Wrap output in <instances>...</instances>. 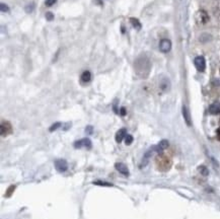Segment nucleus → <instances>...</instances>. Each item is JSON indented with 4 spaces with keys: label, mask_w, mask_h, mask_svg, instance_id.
<instances>
[{
    "label": "nucleus",
    "mask_w": 220,
    "mask_h": 219,
    "mask_svg": "<svg viewBox=\"0 0 220 219\" xmlns=\"http://www.w3.org/2000/svg\"><path fill=\"white\" fill-rule=\"evenodd\" d=\"M150 68H151V64H150V61L148 60L146 56H140L135 61V70H136L137 75L140 76V77H147L148 74H149Z\"/></svg>",
    "instance_id": "1"
},
{
    "label": "nucleus",
    "mask_w": 220,
    "mask_h": 219,
    "mask_svg": "<svg viewBox=\"0 0 220 219\" xmlns=\"http://www.w3.org/2000/svg\"><path fill=\"white\" fill-rule=\"evenodd\" d=\"M195 66H196L197 70L200 72H203L206 68V61H205V58L203 56H198V57L195 58Z\"/></svg>",
    "instance_id": "2"
},
{
    "label": "nucleus",
    "mask_w": 220,
    "mask_h": 219,
    "mask_svg": "<svg viewBox=\"0 0 220 219\" xmlns=\"http://www.w3.org/2000/svg\"><path fill=\"white\" fill-rule=\"evenodd\" d=\"M172 49V42L167 39H163V40L160 41L159 43V50L161 51L162 53H167L170 51Z\"/></svg>",
    "instance_id": "3"
},
{
    "label": "nucleus",
    "mask_w": 220,
    "mask_h": 219,
    "mask_svg": "<svg viewBox=\"0 0 220 219\" xmlns=\"http://www.w3.org/2000/svg\"><path fill=\"white\" fill-rule=\"evenodd\" d=\"M55 167L58 171L60 173H63V171L67 170L68 168V164H67V161L65 159H57L55 161Z\"/></svg>",
    "instance_id": "4"
},
{
    "label": "nucleus",
    "mask_w": 220,
    "mask_h": 219,
    "mask_svg": "<svg viewBox=\"0 0 220 219\" xmlns=\"http://www.w3.org/2000/svg\"><path fill=\"white\" fill-rule=\"evenodd\" d=\"M74 147L75 148H80V147L90 148L91 147V141H90L88 138H83V139L79 140V141H76L75 143H74Z\"/></svg>",
    "instance_id": "5"
},
{
    "label": "nucleus",
    "mask_w": 220,
    "mask_h": 219,
    "mask_svg": "<svg viewBox=\"0 0 220 219\" xmlns=\"http://www.w3.org/2000/svg\"><path fill=\"white\" fill-rule=\"evenodd\" d=\"M0 131H1V136H6L9 133H11L12 129H11V125H10V123H8V122H2Z\"/></svg>",
    "instance_id": "6"
},
{
    "label": "nucleus",
    "mask_w": 220,
    "mask_h": 219,
    "mask_svg": "<svg viewBox=\"0 0 220 219\" xmlns=\"http://www.w3.org/2000/svg\"><path fill=\"white\" fill-rule=\"evenodd\" d=\"M183 116H184V119H185V121H186L187 125L188 126L192 125V118H191L189 109L187 108L186 106H183Z\"/></svg>",
    "instance_id": "7"
},
{
    "label": "nucleus",
    "mask_w": 220,
    "mask_h": 219,
    "mask_svg": "<svg viewBox=\"0 0 220 219\" xmlns=\"http://www.w3.org/2000/svg\"><path fill=\"white\" fill-rule=\"evenodd\" d=\"M115 168H116L117 170L119 171V173H122V175H127L129 173L128 167H127L124 164H122V162H117V164H115Z\"/></svg>",
    "instance_id": "8"
},
{
    "label": "nucleus",
    "mask_w": 220,
    "mask_h": 219,
    "mask_svg": "<svg viewBox=\"0 0 220 219\" xmlns=\"http://www.w3.org/2000/svg\"><path fill=\"white\" fill-rule=\"evenodd\" d=\"M126 135H127V130L125 129V128H122V129H120L118 132H117V134H116V141L118 142V143L122 142V140L125 139Z\"/></svg>",
    "instance_id": "9"
},
{
    "label": "nucleus",
    "mask_w": 220,
    "mask_h": 219,
    "mask_svg": "<svg viewBox=\"0 0 220 219\" xmlns=\"http://www.w3.org/2000/svg\"><path fill=\"white\" fill-rule=\"evenodd\" d=\"M209 113L212 115H218L220 113V103L216 102L213 103L210 107H209Z\"/></svg>",
    "instance_id": "10"
},
{
    "label": "nucleus",
    "mask_w": 220,
    "mask_h": 219,
    "mask_svg": "<svg viewBox=\"0 0 220 219\" xmlns=\"http://www.w3.org/2000/svg\"><path fill=\"white\" fill-rule=\"evenodd\" d=\"M208 19H209V16L205 11L202 10V11H200L198 13V20L201 24H206V22L208 21Z\"/></svg>",
    "instance_id": "11"
},
{
    "label": "nucleus",
    "mask_w": 220,
    "mask_h": 219,
    "mask_svg": "<svg viewBox=\"0 0 220 219\" xmlns=\"http://www.w3.org/2000/svg\"><path fill=\"white\" fill-rule=\"evenodd\" d=\"M82 82L86 83V82H89L90 79H91V73L89 71H84L83 73L81 74V77H80Z\"/></svg>",
    "instance_id": "12"
},
{
    "label": "nucleus",
    "mask_w": 220,
    "mask_h": 219,
    "mask_svg": "<svg viewBox=\"0 0 220 219\" xmlns=\"http://www.w3.org/2000/svg\"><path fill=\"white\" fill-rule=\"evenodd\" d=\"M130 21L132 24L133 28H135V30H141V24L137 18H134V17H131L130 18Z\"/></svg>",
    "instance_id": "13"
},
{
    "label": "nucleus",
    "mask_w": 220,
    "mask_h": 219,
    "mask_svg": "<svg viewBox=\"0 0 220 219\" xmlns=\"http://www.w3.org/2000/svg\"><path fill=\"white\" fill-rule=\"evenodd\" d=\"M132 142H133V136L127 134L126 137H125V143H126V145H130Z\"/></svg>",
    "instance_id": "14"
},
{
    "label": "nucleus",
    "mask_w": 220,
    "mask_h": 219,
    "mask_svg": "<svg viewBox=\"0 0 220 219\" xmlns=\"http://www.w3.org/2000/svg\"><path fill=\"white\" fill-rule=\"evenodd\" d=\"M199 170H200V173H202L203 175H208V173H209L208 168L205 166H200L199 167Z\"/></svg>",
    "instance_id": "15"
},
{
    "label": "nucleus",
    "mask_w": 220,
    "mask_h": 219,
    "mask_svg": "<svg viewBox=\"0 0 220 219\" xmlns=\"http://www.w3.org/2000/svg\"><path fill=\"white\" fill-rule=\"evenodd\" d=\"M93 184H94V185H100V186H107V187H110V186H112V184L106 183V182H100V181L93 182Z\"/></svg>",
    "instance_id": "16"
},
{
    "label": "nucleus",
    "mask_w": 220,
    "mask_h": 219,
    "mask_svg": "<svg viewBox=\"0 0 220 219\" xmlns=\"http://www.w3.org/2000/svg\"><path fill=\"white\" fill-rule=\"evenodd\" d=\"M60 126H61V123H59V122L58 123H55L54 125H52L50 127V132H53V131H55V130H57Z\"/></svg>",
    "instance_id": "17"
},
{
    "label": "nucleus",
    "mask_w": 220,
    "mask_h": 219,
    "mask_svg": "<svg viewBox=\"0 0 220 219\" xmlns=\"http://www.w3.org/2000/svg\"><path fill=\"white\" fill-rule=\"evenodd\" d=\"M46 18H47L48 20L54 19V14H53L52 12H47V13H46Z\"/></svg>",
    "instance_id": "18"
},
{
    "label": "nucleus",
    "mask_w": 220,
    "mask_h": 219,
    "mask_svg": "<svg viewBox=\"0 0 220 219\" xmlns=\"http://www.w3.org/2000/svg\"><path fill=\"white\" fill-rule=\"evenodd\" d=\"M1 11L2 12H7V11H9V8H8L7 5H5L4 3H1Z\"/></svg>",
    "instance_id": "19"
},
{
    "label": "nucleus",
    "mask_w": 220,
    "mask_h": 219,
    "mask_svg": "<svg viewBox=\"0 0 220 219\" xmlns=\"http://www.w3.org/2000/svg\"><path fill=\"white\" fill-rule=\"evenodd\" d=\"M57 0H46V2H45V4H46L47 6H52L54 3H56Z\"/></svg>",
    "instance_id": "20"
},
{
    "label": "nucleus",
    "mask_w": 220,
    "mask_h": 219,
    "mask_svg": "<svg viewBox=\"0 0 220 219\" xmlns=\"http://www.w3.org/2000/svg\"><path fill=\"white\" fill-rule=\"evenodd\" d=\"M85 132H87L88 134H91L92 133V127H91V126H88V127H86Z\"/></svg>",
    "instance_id": "21"
},
{
    "label": "nucleus",
    "mask_w": 220,
    "mask_h": 219,
    "mask_svg": "<svg viewBox=\"0 0 220 219\" xmlns=\"http://www.w3.org/2000/svg\"><path fill=\"white\" fill-rule=\"evenodd\" d=\"M120 114H121V116H125V115H126V109H125L124 107H123V108H121Z\"/></svg>",
    "instance_id": "22"
},
{
    "label": "nucleus",
    "mask_w": 220,
    "mask_h": 219,
    "mask_svg": "<svg viewBox=\"0 0 220 219\" xmlns=\"http://www.w3.org/2000/svg\"><path fill=\"white\" fill-rule=\"evenodd\" d=\"M216 133H217V138H218V140H220V128L217 129Z\"/></svg>",
    "instance_id": "23"
}]
</instances>
